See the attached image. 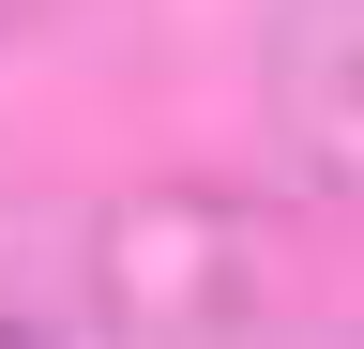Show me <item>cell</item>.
Segmentation results:
<instances>
[{
	"mask_svg": "<svg viewBox=\"0 0 364 349\" xmlns=\"http://www.w3.org/2000/svg\"><path fill=\"white\" fill-rule=\"evenodd\" d=\"M31 16H46V0H0V31H31Z\"/></svg>",
	"mask_w": 364,
	"mask_h": 349,
	"instance_id": "obj_2",
	"label": "cell"
},
{
	"mask_svg": "<svg viewBox=\"0 0 364 349\" xmlns=\"http://www.w3.org/2000/svg\"><path fill=\"white\" fill-rule=\"evenodd\" d=\"M289 122L334 183H364V0H304L289 16Z\"/></svg>",
	"mask_w": 364,
	"mask_h": 349,
	"instance_id": "obj_1",
	"label": "cell"
},
{
	"mask_svg": "<svg viewBox=\"0 0 364 349\" xmlns=\"http://www.w3.org/2000/svg\"><path fill=\"white\" fill-rule=\"evenodd\" d=\"M0 349H31V334H16V319H0Z\"/></svg>",
	"mask_w": 364,
	"mask_h": 349,
	"instance_id": "obj_3",
	"label": "cell"
}]
</instances>
